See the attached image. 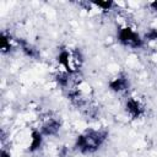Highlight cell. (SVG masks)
<instances>
[{
	"mask_svg": "<svg viewBox=\"0 0 157 157\" xmlns=\"http://www.w3.org/2000/svg\"><path fill=\"white\" fill-rule=\"evenodd\" d=\"M107 137H108L107 130H87L77 136L75 147L82 153H92L96 152L102 146V144L107 140Z\"/></svg>",
	"mask_w": 157,
	"mask_h": 157,
	"instance_id": "1",
	"label": "cell"
},
{
	"mask_svg": "<svg viewBox=\"0 0 157 157\" xmlns=\"http://www.w3.org/2000/svg\"><path fill=\"white\" fill-rule=\"evenodd\" d=\"M118 39L123 45H126L130 48H141L144 44V40L140 38V36L129 27L121 28L119 31Z\"/></svg>",
	"mask_w": 157,
	"mask_h": 157,
	"instance_id": "2",
	"label": "cell"
},
{
	"mask_svg": "<svg viewBox=\"0 0 157 157\" xmlns=\"http://www.w3.org/2000/svg\"><path fill=\"white\" fill-rule=\"evenodd\" d=\"M59 130H60V121L54 119V118H52V119H48L43 124L40 132L43 135H47V136H54V135H56L59 132Z\"/></svg>",
	"mask_w": 157,
	"mask_h": 157,
	"instance_id": "3",
	"label": "cell"
},
{
	"mask_svg": "<svg viewBox=\"0 0 157 157\" xmlns=\"http://www.w3.org/2000/svg\"><path fill=\"white\" fill-rule=\"evenodd\" d=\"M125 108H126V112L132 117V118H139L141 117V114L144 113V108L142 105L135 99V98H129L126 101V104H125Z\"/></svg>",
	"mask_w": 157,
	"mask_h": 157,
	"instance_id": "4",
	"label": "cell"
},
{
	"mask_svg": "<svg viewBox=\"0 0 157 157\" xmlns=\"http://www.w3.org/2000/svg\"><path fill=\"white\" fill-rule=\"evenodd\" d=\"M109 87H110V90H113L114 92H121V91L128 90V87H129L128 76H125V75H119L118 77H115L113 81L109 82Z\"/></svg>",
	"mask_w": 157,
	"mask_h": 157,
	"instance_id": "5",
	"label": "cell"
},
{
	"mask_svg": "<svg viewBox=\"0 0 157 157\" xmlns=\"http://www.w3.org/2000/svg\"><path fill=\"white\" fill-rule=\"evenodd\" d=\"M16 42L21 45L22 52H23L27 56L33 58V59H37V58L39 56V52H38V49H37L36 47H33L32 44H29L28 42H26L25 39H22V38H17Z\"/></svg>",
	"mask_w": 157,
	"mask_h": 157,
	"instance_id": "6",
	"label": "cell"
},
{
	"mask_svg": "<svg viewBox=\"0 0 157 157\" xmlns=\"http://www.w3.org/2000/svg\"><path fill=\"white\" fill-rule=\"evenodd\" d=\"M31 145H29V151H36L38 150L40 146H42V141H43V134L37 131V130H33L32 131V135H31Z\"/></svg>",
	"mask_w": 157,
	"mask_h": 157,
	"instance_id": "7",
	"label": "cell"
},
{
	"mask_svg": "<svg viewBox=\"0 0 157 157\" xmlns=\"http://www.w3.org/2000/svg\"><path fill=\"white\" fill-rule=\"evenodd\" d=\"M10 48H11L10 37H6L5 33H1V36H0V49H1V52L6 53V52L10 50Z\"/></svg>",
	"mask_w": 157,
	"mask_h": 157,
	"instance_id": "8",
	"label": "cell"
},
{
	"mask_svg": "<svg viewBox=\"0 0 157 157\" xmlns=\"http://www.w3.org/2000/svg\"><path fill=\"white\" fill-rule=\"evenodd\" d=\"M94 5L102 7L103 10H109L112 6H113V2L112 1H93Z\"/></svg>",
	"mask_w": 157,
	"mask_h": 157,
	"instance_id": "9",
	"label": "cell"
},
{
	"mask_svg": "<svg viewBox=\"0 0 157 157\" xmlns=\"http://www.w3.org/2000/svg\"><path fill=\"white\" fill-rule=\"evenodd\" d=\"M145 39L157 40V29H156V28H151V29L145 34Z\"/></svg>",
	"mask_w": 157,
	"mask_h": 157,
	"instance_id": "10",
	"label": "cell"
},
{
	"mask_svg": "<svg viewBox=\"0 0 157 157\" xmlns=\"http://www.w3.org/2000/svg\"><path fill=\"white\" fill-rule=\"evenodd\" d=\"M1 157H10V153L6 152L5 150H2V151H1Z\"/></svg>",
	"mask_w": 157,
	"mask_h": 157,
	"instance_id": "11",
	"label": "cell"
},
{
	"mask_svg": "<svg viewBox=\"0 0 157 157\" xmlns=\"http://www.w3.org/2000/svg\"><path fill=\"white\" fill-rule=\"evenodd\" d=\"M151 7H152L155 11H157V1H153V2H151Z\"/></svg>",
	"mask_w": 157,
	"mask_h": 157,
	"instance_id": "12",
	"label": "cell"
}]
</instances>
